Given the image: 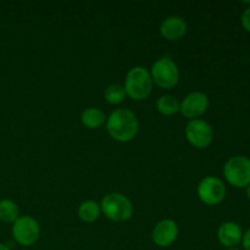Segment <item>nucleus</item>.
I'll list each match as a JSON object with an SVG mask.
<instances>
[{
	"instance_id": "10",
	"label": "nucleus",
	"mask_w": 250,
	"mask_h": 250,
	"mask_svg": "<svg viewBox=\"0 0 250 250\" xmlns=\"http://www.w3.org/2000/svg\"><path fill=\"white\" fill-rule=\"evenodd\" d=\"M178 237L177 224L172 220H163L158 222L153 229L154 243L161 248L170 247Z\"/></svg>"
},
{
	"instance_id": "22",
	"label": "nucleus",
	"mask_w": 250,
	"mask_h": 250,
	"mask_svg": "<svg viewBox=\"0 0 250 250\" xmlns=\"http://www.w3.org/2000/svg\"><path fill=\"white\" fill-rule=\"evenodd\" d=\"M225 250H242V249H237V248H231V249H225Z\"/></svg>"
},
{
	"instance_id": "20",
	"label": "nucleus",
	"mask_w": 250,
	"mask_h": 250,
	"mask_svg": "<svg viewBox=\"0 0 250 250\" xmlns=\"http://www.w3.org/2000/svg\"><path fill=\"white\" fill-rule=\"evenodd\" d=\"M0 250H11V249H10L7 246H5V244H0Z\"/></svg>"
},
{
	"instance_id": "4",
	"label": "nucleus",
	"mask_w": 250,
	"mask_h": 250,
	"mask_svg": "<svg viewBox=\"0 0 250 250\" xmlns=\"http://www.w3.org/2000/svg\"><path fill=\"white\" fill-rule=\"evenodd\" d=\"M227 182L236 188H247L250 185V159L243 155L232 156L224 166Z\"/></svg>"
},
{
	"instance_id": "15",
	"label": "nucleus",
	"mask_w": 250,
	"mask_h": 250,
	"mask_svg": "<svg viewBox=\"0 0 250 250\" xmlns=\"http://www.w3.org/2000/svg\"><path fill=\"white\" fill-rule=\"evenodd\" d=\"M156 109L160 114L165 115V116H172L180 111V102L173 95H161L156 102Z\"/></svg>"
},
{
	"instance_id": "1",
	"label": "nucleus",
	"mask_w": 250,
	"mask_h": 250,
	"mask_svg": "<svg viewBox=\"0 0 250 250\" xmlns=\"http://www.w3.org/2000/svg\"><path fill=\"white\" fill-rule=\"evenodd\" d=\"M139 122L129 109H117L106 119V129L110 137L120 143H126L136 137Z\"/></svg>"
},
{
	"instance_id": "6",
	"label": "nucleus",
	"mask_w": 250,
	"mask_h": 250,
	"mask_svg": "<svg viewBox=\"0 0 250 250\" xmlns=\"http://www.w3.org/2000/svg\"><path fill=\"white\" fill-rule=\"evenodd\" d=\"M41 229L33 217L21 216L12 225V237L15 241L23 247H31L38 241Z\"/></svg>"
},
{
	"instance_id": "12",
	"label": "nucleus",
	"mask_w": 250,
	"mask_h": 250,
	"mask_svg": "<svg viewBox=\"0 0 250 250\" xmlns=\"http://www.w3.org/2000/svg\"><path fill=\"white\" fill-rule=\"evenodd\" d=\"M187 32V23L180 16H170L161 22L160 33L167 41H178Z\"/></svg>"
},
{
	"instance_id": "21",
	"label": "nucleus",
	"mask_w": 250,
	"mask_h": 250,
	"mask_svg": "<svg viewBox=\"0 0 250 250\" xmlns=\"http://www.w3.org/2000/svg\"><path fill=\"white\" fill-rule=\"evenodd\" d=\"M247 198L250 200V185L247 187Z\"/></svg>"
},
{
	"instance_id": "18",
	"label": "nucleus",
	"mask_w": 250,
	"mask_h": 250,
	"mask_svg": "<svg viewBox=\"0 0 250 250\" xmlns=\"http://www.w3.org/2000/svg\"><path fill=\"white\" fill-rule=\"evenodd\" d=\"M241 22L243 28L250 33V6L247 7V9L243 11V14H242Z\"/></svg>"
},
{
	"instance_id": "2",
	"label": "nucleus",
	"mask_w": 250,
	"mask_h": 250,
	"mask_svg": "<svg viewBox=\"0 0 250 250\" xmlns=\"http://www.w3.org/2000/svg\"><path fill=\"white\" fill-rule=\"evenodd\" d=\"M126 94L133 100H144L153 90V80L150 72L142 66H136L128 71L125 80Z\"/></svg>"
},
{
	"instance_id": "11",
	"label": "nucleus",
	"mask_w": 250,
	"mask_h": 250,
	"mask_svg": "<svg viewBox=\"0 0 250 250\" xmlns=\"http://www.w3.org/2000/svg\"><path fill=\"white\" fill-rule=\"evenodd\" d=\"M243 231L237 222L227 221L224 222L217 229V239L226 249L236 248L242 243Z\"/></svg>"
},
{
	"instance_id": "8",
	"label": "nucleus",
	"mask_w": 250,
	"mask_h": 250,
	"mask_svg": "<svg viewBox=\"0 0 250 250\" xmlns=\"http://www.w3.org/2000/svg\"><path fill=\"white\" fill-rule=\"evenodd\" d=\"M226 187L220 178L208 176L200 181L198 186V197L204 204L217 205L225 199Z\"/></svg>"
},
{
	"instance_id": "16",
	"label": "nucleus",
	"mask_w": 250,
	"mask_h": 250,
	"mask_svg": "<svg viewBox=\"0 0 250 250\" xmlns=\"http://www.w3.org/2000/svg\"><path fill=\"white\" fill-rule=\"evenodd\" d=\"M19 217V208L16 203L10 199L0 200V221L14 224Z\"/></svg>"
},
{
	"instance_id": "5",
	"label": "nucleus",
	"mask_w": 250,
	"mask_h": 250,
	"mask_svg": "<svg viewBox=\"0 0 250 250\" xmlns=\"http://www.w3.org/2000/svg\"><path fill=\"white\" fill-rule=\"evenodd\" d=\"M150 76L156 85L164 89H171L180 81V70L171 58L164 56L153 63Z\"/></svg>"
},
{
	"instance_id": "9",
	"label": "nucleus",
	"mask_w": 250,
	"mask_h": 250,
	"mask_svg": "<svg viewBox=\"0 0 250 250\" xmlns=\"http://www.w3.org/2000/svg\"><path fill=\"white\" fill-rule=\"evenodd\" d=\"M209 107V98L202 92L189 93L182 103H180V111L189 120H197L203 116Z\"/></svg>"
},
{
	"instance_id": "13",
	"label": "nucleus",
	"mask_w": 250,
	"mask_h": 250,
	"mask_svg": "<svg viewBox=\"0 0 250 250\" xmlns=\"http://www.w3.org/2000/svg\"><path fill=\"white\" fill-rule=\"evenodd\" d=\"M106 115L103 110L98 109V107H88L81 115V122L83 126L87 128L95 129L102 127L103 125L106 124Z\"/></svg>"
},
{
	"instance_id": "17",
	"label": "nucleus",
	"mask_w": 250,
	"mask_h": 250,
	"mask_svg": "<svg viewBox=\"0 0 250 250\" xmlns=\"http://www.w3.org/2000/svg\"><path fill=\"white\" fill-rule=\"evenodd\" d=\"M126 90L125 87L121 84H110L107 85V88L104 92V98L109 104L111 105H117L120 103H122L126 98Z\"/></svg>"
},
{
	"instance_id": "3",
	"label": "nucleus",
	"mask_w": 250,
	"mask_h": 250,
	"mask_svg": "<svg viewBox=\"0 0 250 250\" xmlns=\"http://www.w3.org/2000/svg\"><path fill=\"white\" fill-rule=\"evenodd\" d=\"M100 209L107 219L114 222L127 221L133 214L131 200L121 193H110L105 195L100 204Z\"/></svg>"
},
{
	"instance_id": "19",
	"label": "nucleus",
	"mask_w": 250,
	"mask_h": 250,
	"mask_svg": "<svg viewBox=\"0 0 250 250\" xmlns=\"http://www.w3.org/2000/svg\"><path fill=\"white\" fill-rule=\"evenodd\" d=\"M242 246H243L244 250H250V229H247V232H244L243 233Z\"/></svg>"
},
{
	"instance_id": "14",
	"label": "nucleus",
	"mask_w": 250,
	"mask_h": 250,
	"mask_svg": "<svg viewBox=\"0 0 250 250\" xmlns=\"http://www.w3.org/2000/svg\"><path fill=\"white\" fill-rule=\"evenodd\" d=\"M100 212V205L98 203H95L94 200H87V202H83L82 204L78 208V216L82 220L83 222H94L99 219Z\"/></svg>"
},
{
	"instance_id": "7",
	"label": "nucleus",
	"mask_w": 250,
	"mask_h": 250,
	"mask_svg": "<svg viewBox=\"0 0 250 250\" xmlns=\"http://www.w3.org/2000/svg\"><path fill=\"white\" fill-rule=\"evenodd\" d=\"M186 137L190 146L198 149H204L211 144L214 131L209 122L205 120H190L186 127Z\"/></svg>"
}]
</instances>
